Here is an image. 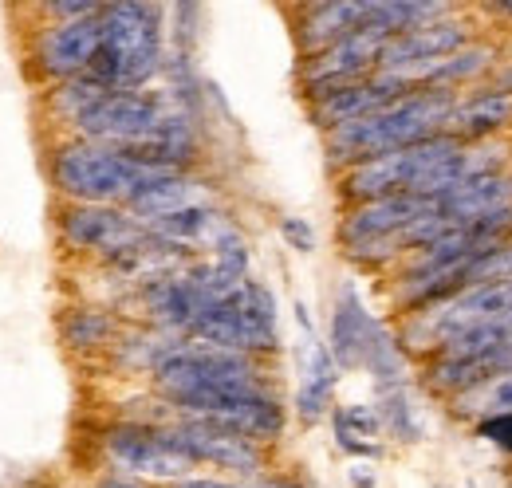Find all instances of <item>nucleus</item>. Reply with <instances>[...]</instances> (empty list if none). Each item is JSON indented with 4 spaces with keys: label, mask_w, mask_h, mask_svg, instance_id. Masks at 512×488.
<instances>
[{
    "label": "nucleus",
    "mask_w": 512,
    "mask_h": 488,
    "mask_svg": "<svg viewBox=\"0 0 512 488\" xmlns=\"http://www.w3.org/2000/svg\"><path fill=\"white\" fill-rule=\"evenodd\" d=\"M107 457L115 461V469H123V477L134 481H154V485H182L190 481L193 461L182 457L166 437L162 426H115L107 433Z\"/></svg>",
    "instance_id": "1a4fd4ad"
},
{
    "label": "nucleus",
    "mask_w": 512,
    "mask_h": 488,
    "mask_svg": "<svg viewBox=\"0 0 512 488\" xmlns=\"http://www.w3.org/2000/svg\"><path fill=\"white\" fill-rule=\"evenodd\" d=\"M166 170H150L134 162L127 150L99 142H64L52 154V182L67 197V205H127L130 197Z\"/></svg>",
    "instance_id": "7ed1b4c3"
},
{
    "label": "nucleus",
    "mask_w": 512,
    "mask_h": 488,
    "mask_svg": "<svg viewBox=\"0 0 512 488\" xmlns=\"http://www.w3.org/2000/svg\"><path fill=\"white\" fill-rule=\"evenodd\" d=\"M509 319H512V280H489V284H473V288L457 292L446 304L426 307L414 327L426 335V343H434L442 351L449 339L461 335V331L489 327V323H509Z\"/></svg>",
    "instance_id": "6e6552de"
},
{
    "label": "nucleus",
    "mask_w": 512,
    "mask_h": 488,
    "mask_svg": "<svg viewBox=\"0 0 512 488\" xmlns=\"http://www.w3.org/2000/svg\"><path fill=\"white\" fill-rule=\"evenodd\" d=\"M166 115H170V103L150 91H111L75 122V134L83 142L127 150V146H138L142 138H150Z\"/></svg>",
    "instance_id": "423d86ee"
},
{
    "label": "nucleus",
    "mask_w": 512,
    "mask_h": 488,
    "mask_svg": "<svg viewBox=\"0 0 512 488\" xmlns=\"http://www.w3.org/2000/svg\"><path fill=\"white\" fill-rule=\"evenodd\" d=\"M461 146L465 142H457L453 134H438L430 142L394 150V154H383V158H367V162L343 170V197L355 201V205H367V201H383V197H394V193H414L422 185V178Z\"/></svg>",
    "instance_id": "39448f33"
},
{
    "label": "nucleus",
    "mask_w": 512,
    "mask_h": 488,
    "mask_svg": "<svg viewBox=\"0 0 512 488\" xmlns=\"http://www.w3.org/2000/svg\"><path fill=\"white\" fill-rule=\"evenodd\" d=\"M174 488H245V485H233V481H209V477H190V481H182V485Z\"/></svg>",
    "instance_id": "c85d7f7f"
},
{
    "label": "nucleus",
    "mask_w": 512,
    "mask_h": 488,
    "mask_svg": "<svg viewBox=\"0 0 512 488\" xmlns=\"http://www.w3.org/2000/svg\"><path fill=\"white\" fill-rule=\"evenodd\" d=\"M489 280H512V241L501 244V248L489 252V256H481V260L465 272V288H473V284H489Z\"/></svg>",
    "instance_id": "a878e982"
},
{
    "label": "nucleus",
    "mask_w": 512,
    "mask_h": 488,
    "mask_svg": "<svg viewBox=\"0 0 512 488\" xmlns=\"http://www.w3.org/2000/svg\"><path fill=\"white\" fill-rule=\"evenodd\" d=\"M438 213V201L434 197H418V193H394L383 201H367V205H355L339 229L343 248L351 244H371V241H390L398 248L402 233H410L418 221L434 217ZM402 252V248H398Z\"/></svg>",
    "instance_id": "ddd939ff"
},
{
    "label": "nucleus",
    "mask_w": 512,
    "mask_h": 488,
    "mask_svg": "<svg viewBox=\"0 0 512 488\" xmlns=\"http://www.w3.org/2000/svg\"><path fill=\"white\" fill-rule=\"evenodd\" d=\"M162 437L182 457H190L193 465H213V469H225L233 477H260V469H264L260 445L233 433V429L209 426V422H197V418H178V422L162 426Z\"/></svg>",
    "instance_id": "9d476101"
},
{
    "label": "nucleus",
    "mask_w": 512,
    "mask_h": 488,
    "mask_svg": "<svg viewBox=\"0 0 512 488\" xmlns=\"http://www.w3.org/2000/svg\"><path fill=\"white\" fill-rule=\"evenodd\" d=\"M99 488H146L142 481H134V477H107Z\"/></svg>",
    "instance_id": "c756f323"
},
{
    "label": "nucleus",
    "mask_w": 512,
    "mask_h": 488,
    "mask_svg": "<svg viewBox=\"0 0 512 488\" xmlns=\"http://www.w3.org/2000/svg\"><path fill=\"white\" fill-rule=\"evenodd\" d=\"M453 107H457V99L446 87L414 91V95L398 99L394 107H386L379 115H367V119L327 130V158L339 162L343 170H351L367 158H383L394 150L430 142V138L446 134Z\"/></svg>",
    "instance_id": "f257e3e1"
},
{
    "label": "nucleus",
    "mask_w": 512,
    "mask_h": 488,
    "mask_svg": "<svg viewBox=\"0 0 512 488\" xmlns=\"http://www.w3.org/2000/svg\"><path fill=\"white\" fill-rule=\"evenodd\" d=\"M193 205H201V182H193L190 174H158L130 197L127 213L142 225H154Z\"/></svg>",
    "instance_id": "a211bd4d"
},
{
    "label": "nucleus",
    "mask_w": 512,
    "mask_h": 488,
    "mask_svg": "<svg viewBox=\"0 0 512 488\" xmlns=\"http://www.w3.org/2000/svg\"><path fill=\"white\" fill-rule=\"evenodd\" d=\"M512 122V91H481L453 107L446 122V134L457 142H485L493 130Z\"/></svg>",
    "instance_id": "aec40b11"
},
{
    "label": "nucleus",
    "mask_w": 512,
    "mask_h": 488,
    "mask_svg": "<svg viewBox=\"0 0 512 488\" xmlns=\"http://www.w3.org/2000/svg\"><path fill=\"white\" fill-rule=\"evenodd\" d=\"M119 335L115 315L95 311V307H79L64 319V343L75 351H91V347H107Z\"/></svg>",
    "instance_id": "4be33fe9"
},
{
    "label": "nucleus",
    "mask_w": 512,
    "mask_h": 488,
    "mask_svg": "<svg viewBox=\"0 0 512 488\" xmlns=\"http://www.w3.org/2000/svg\"><path fill=\"white\" fill-rule=\"evenodd\" d=\"M379 335L383 331L371 323L359 296L351 288H343L335 300V311H331V359L339 366H367V355H371Z\"/></svg>",
    "instance_id": "dca6fc26"
},
{
    "label": "nucleus",
    "mask_w": 512,
    "mask_h": 488,
    "mask_svg": "<svg viewBox=\"0 0 512 488\" xmlns=\"http://www.w3.org/2000/svg\"><path fill=\"white\" fill-rule=\"evenodd\" d=\"M280 233H284V241L292 244V248H300V252H312V248H316L312 225L300 221V217H284V221H280Z\"/></svg>",
    "instance_id": "bb28decb"
},
{
    "label": "nucleus",
    "mask_w": 512,
    "mask_h": 488,
    "mask_svg": "<svg viewBox=\"0 0 512 488\" xmlns=\"http://www.w3.org/2000/svg\"><path fill=\"white\" fill-rule=\"evenodd\" d=\"M386 44H390V32L363 24L359 32L343 36L327 52L312 56V60L304 63V91H308V99H316L323 91H335V87H347V83H359V79H371L379 71Z\"/></svg>",
    "instance_id": "9b49d317"
},
{
    "label": "nucleus",
    "mask_w": 512,
    "mask_h": 488,
    "mask_svg": "<svg viewBox=\"0 0 512 488\" xmlns=\"http://www.w3.org/2000/svg\"><path fill=\"white\" fill-rule=\"evenodd\" d=\"M512 205V178L509 174H493V178H477V182H465L457 189H449L446 197H438V213L446 217L453 229L469 225V221H481L497 209H509Z\"/></svg>",
    "instance_id": "f3484780"
},
{
    "label": "nucleus",
    "mask_w": 512,
    "mask_h": 488,
    "mask_svg": "<svg viewBox=\"0 0 512 488\" xmlns=\"http://www.w3.org/2000/svg\"><path fill=\"white\" fill-rule=\"evenodd\" d=\"M339 363L331 359V351H323L320 343L308 347V366H304V382H300V394H296V414L300 422H320L331 406V390H335V374Z\"/></svg>",
    "instance_id": "412c9836"
},
{
    "label": "nucleus",
    "mask_w": 512,
    "mask_h": 488,
    "mask_svg": "<svg viewBox=\"0 0 512 488\" xmlns=\"http://www.w3.org/2000/svg\"><path fill=\"white\" fill-rule=\"evenodd\" d=\"M477 433H481V437H489L493 445H501V449H509V453H512V414H501V418H485V422H477Z\"/></svg>",
    "instance_id": "cd10ccee"
},
{
    "label": "nucleus",
    "mask_w": 512,
    "mask_h": 488,
    "mask_svg": "<svg viewBox=\"0 0 512 488\" xmlns=\"http://www.w3.org/2000/svg\"><path fill=\"white\" fill-rule=\"evenodd\" d=\"M190 339L217 347V351H233V355H260V351H276V300L268 288H260L253 280L241 284V292L225 304L209 307Z\"/></svg>",
    "instance_id": "20e7f679"
},
{
    "label": "nucleus",
    "mask_w": 512,
    "mask_h": 488,
    "mask_svg": "<svg viewBox=\"0 0 512 488\" xmlns=\"http://www.w3.org/2000/svg\"><path fill=\"white\" fill-rule=\"evenodd\" d=\"M418 87H410L402 75L394 71H375L371 79H359V83H347V87H335V91H323L312 99V122L320 130H335V126H347V122H359L367 115H379L386 107H394L398 99L414 95Z\"/></svg>",
    "instance_id": "f8f14e48"
},
{
    "label": "nucleus",
    "mask_w": 512,
    "mask_h": 488,
    "mask_svg": "<svg viewBox=\"0 0 512 488\" xmlns=\"http://www.w3.org/2000/svg\"><path fill=\"white\" fill-rule=\"evenodd\" d=\"M379 426H383L379 414L367 410V406H343V410H335V437H339V445L351 449V453H367L355 437H375Z\"/></svg>",
    "instance_id": "b1692460"
},
{
    "label": "nucleus",
    "mask_w": 512,
    "mask_h": 488,
    "mask_svg": "<svg viewBox=\"0 0 512 488\" xmlns=\"http://www.w3.org/2000/svg\"><path fill=\"white\" fill-rule=\"evenodd\" d=\"M253 488H300L296 481H276V477H264V481H256Z\"/></svg>",
    "instance_id": "7c9ffc66"
},
{
    "label": "nucleus",
    "mask_w": 512,
    "mask_h": 488,
    "mask_svg": "<svg viewBox=\"0 0 512 488\" xmlns=\"http://www.w3.org/2000/svg\"><path fill=\"white\" fill-rule=\"evenodd\" d=\"M60 237L75 252H99L115 264L154 241L150 229L119 205H67L60 217Z\"/></svg>",
    "instance_id": "0eeeda50"
},
{
    "label": "nucleus",
    "mask_w": 512,
    "mask_h": 488,
    "mask_svg": "<svg viewBox=\"0 0 512 488\" xmlns=\"http://www.w3.org/2000/svg\"><path fill=\"white\" fill-rule=\"evenodd\" d=\"M363 24H367V4H312L304 8V20H300V48L312 60L331 44H339L343 36L359 32Z\"/></svg>",
    "instance_id": "6ab92c4d"
},
{
    "label": "nucleus",
    "mask_w": 512,
    "mask_h": 488,
    "mask_svg": "<svg viewBox=\"0 0 512 488\" xmlns=\"http://www.w3.org/2000/svg\"><path fill=\"white\" fill-rule=\"evenodd\" d=\"M162 8L154 4H107L103 8V44L91 63V79L107 91H138L162 67Z\"/></svg>",
    "instance_id": "f03ea898"
},
{
    "label": "nucleus",
    "mask_w": 512,
    "mask_h": 488,
    "mask_svg": "<svg viewBox=\"0 0 512 488\" xmlns=\"http://www.w3.org/2000/svg\"><path fill=\"white\" fill-rule=\"evenodd\" d=\"M99 44H103V16L67 20V24H52L48 32L36 36L32 60L48 79L71 83V79H83L91 71V63L99 56Z\"/></svg>",
    "instance_id": "4468645a"
},
{
    "label": "nucleus",
    "mask_w": 512,
    "mask_h": 488,
    "mask_svg": "<svg viewBox=\"0 0 512 488\" xmlns=\"http://www.w3.org/2000/svg\"><path fill=\"white\" fill-rule=\"evenodd\" d=\"M103 95H111L103 83H95L91 75H83V79H71V83H60L56 91H52V111L60 115L64 122H71V130H75V122L83 119Z\"/></svg>",
    "instance_id": "5701e85b"
},
{
    "label": "nucleus",
    "mask_w": 512,
    "mask_h": 488,
    "mask_svg": "<svg viewBox=\"0 0 512 488\" xmlns=\"http://www.w3.org/2000/svg\"><path fill=\"white\" fill-rule=\"evenodd\" d=\"M465 398H473V406L481 410V422H485V418L512 414V370L501 374V378H493V382H485L481 390H473V394H465Z\"/></svg>",
    "instance_id": "393cba45"
},
{
    "label": "nucleus",
    "mask_w": 512,
    "mask_h": 488,
    "mask_svg": "<svg viewBox=\"0 0 512 488\" xmlns=\"http://www.w3.org/2000/svg\"><path fill=\"white\" fill-rule=\"evenodd\" d=\"M461 48H469V28L461 20H453V16H442L434 24H422L414 32L394 36L383 48L379 71H410V67H422V63L449 60Z\"/></svg>",
    "instance_id": "2eb2a0df"
}]
</instances>
